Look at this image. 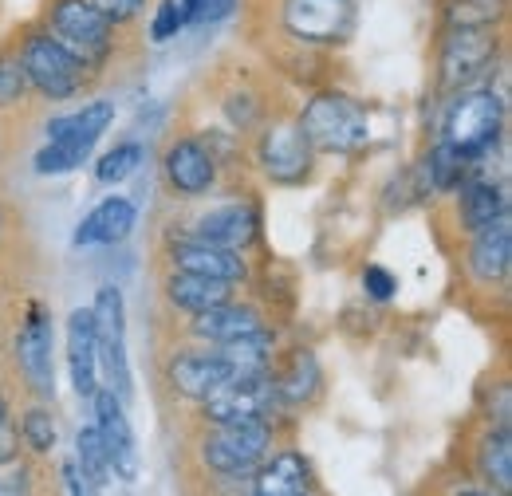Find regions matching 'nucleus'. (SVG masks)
Returning a JSON list of instances; mask_svg holds the SVG:
<instances>
[{
  "mask_svg": "<svg viewBox=\"0 0 512 496\" xmlns=\"http://www.w3.org/2000/svg\"><path fill=\"white\" fill-rule=\"evenodd\" d=\"M36 24L56 44H64L71 56H79L87 67H95L103 79L134 48L130 36H138V28L111 24L91 0H44Z\"/></svg>",
  "mask_w": 512,
  "mask_h": 496,
  "instance_id": "1",
  "label": "nucleus"
},
{
  "mask_svg": "<svg viewBox=\"0 0 512 496\" xmlns=\"http://www.w3.org/2000/svg\"><path fill=\"white\" fill-rule=\"evenodd\" d=\"M12 44H16V56L24 63V75L36 91V99H44V103L83 99L103 83V75L95 67H87L79 56H71L64 44H56L36 20L20 24L12 32Z\"/></svg>",
  "mask_w": 512,
  "mask_h": 496,
  "instance_id": "2",
  "label": "nucleus"
},
{
  "mask_svg": "<svg viewBox=\"0 0 512 496\" xmlns=\"http://www.w3.org/2000/svg\"><path fill=\"white\" fill-rule=\"evenodd\" d=\"M509 28H438L434 40V91L457 95L481 87L489 71L505 60Z\"/></svg>",
  "mask_w": 512,
  "mask_h": 496,
  "instance_id": "3",
  "label": "nucleus"
},
{
  "mask_svg": "<svg viewBox=\"0 0 512 496\" xmlns=\"http://www.w3.org/2000/svg\"><path fill=\"white\" fill-rule=\"evenodd\" d=\"M296 126L308 138V146L323 150V154H355L371 138L367 107L359 99L343 95V91H316L304 103Z\"/></svg>",
  "mask_w": 512,
  "mask_h": 496,
  "instance_id": "4",
  "label": "nucleus"
},
{
  "mask_svg": "<svg viewBox=\"0 0 512 496\" xmlns=\"http://www.w3.org/2000/svg\"><path fill=\"white\" fill-rule=\"evenodd\" d=\"M501 126H505V99L493 87H469L457 91L449 103L442 142L465 150L469 158H485L501 138Z\"/></svg>",
  "mask_w": 512,
  "mask_h": 496,
  "instance_id": "5",
  "label": "nucleus"
},
{
  "mask_svg": "<svg viewBox=\"0 0 512 496\" xmlns=\"http://www.w3.org/2000/svg\"><path fill=\"white\" fill-rule=\"evenodd\" d=\"M91 323H95V355L99 367L107 374L111 390L127 402L134 394L130 386V363H127V308H123V292L119 288H99L95 308H91Z\"/></svg>",
  "mask_w": 512,
  "mask_h": 496,
  "instance_id": "6",
  "label": "nucleus"
},
{
  "mask_svg": "<svg viewBox=\"0 0 512 496\" xmlns=\"http://www.w3.org/2000/svg\"><path fill=\"white\" fill-rule=\"evenodd\" d=\"M272 449V422H245V426H213L201 441V457L221 477L253 473Z\"/></svg>",
  "mask_w": 512,
  "mask_h": 496,
  "instance_id": "7",
  "label": "nucleus"
},
{
  "mask_svg": "<svg viewBox=\"0 0 512 496\" xmlns=\"http://www.w3.org/2000/svg\"><path fill=\"white\" fill-rule=\"evenodd\" d=\"M280 394L272 386V374L264 378H241L221 386L213 398L201 402V418L209 426H245V422H272L280 410Z\"/></svg>",
  "mask_w": 512,
  "mask_h": 496,
  "instance_id": "8",
  "label": "nucleus"
},
{
  "mask_svg": "<svg viewBox=\"0 0 512 496\" xmlns=\"http://www.w3.org/2000/svg\"><path fill=\"white\" fill-rule=\"evenodd\" d=\"M256 162L276 186H300L312 178L316 150L296 123H268L256 138Z\"/></svg>",
  "mask_w": 512,
  "mask_h": 496,
  "instance_id": "9",
  "label": "nucleus"
},
{
  "mask_svg": "<svg viewBox=\"0 0 512 496\" xmlns=\"http://www.w3.org/2000/svg\"><path fill=\"white\" fill-rule=\"evenodd\" d=\"M95 430L103 441V453H107V465L115 477L123 481H138V469H142V457H138V445H134V430L127 422V410H123V398L115 390H95Z\"/></svg>",
  "mask_w": 512,
  "mask_h": 496,
  "instance_id": "10",
  "label": "nucleus"
},
{
  "mask_svg": "<svg viewBox=\"0 0 512 496\" xmlns=\"http://www.w3.org/2000/svg\"><path fill=\"white\" fill-rule=\"evenodd\" d=\"M52 347H56V331L44 308H32L28 319L16 331V363L20 374L32 382V390L40 398L56 394V363H52Z\"/></svg>",
  "mask_w": 512,
  "mask_h": 496,
  "instance_id": "11",
  "label": "nucleus"
},
{
  "mask_svg": "<svg viewBox=\"0 0 512 496\" xmlns=\"http://www.w3.org/2000/svg\"><path fill=\"white\" fill-rule=\"evenodd\" d=\"M162 174L166 186L174 189L178 197H205L209 189L217 186V162L205 150V142L197 134L174 138L162 154Z\"/></svg>",
  "mask_w": 512,
  "mask_h": 496,
  "instance_id": "12",
  "label": "nucleus"
},
{
  "mask_svg": "<svg viewBox=\"0 0 512 496\" xmlns=\"http://www.w3.org/2000/svg\"><path fill=\"white\" fill-rule=\"evenodd\" d=\"M260 233V213L249 201H233V205H217L209 213H201L182 237L201 241V245L229 248V252H245Z\"/></svg>",
  "mask_w": 512,
  "mask_h": 496,
  "instance_id": "13",
  "label": "nucleus"
},
{
  "mask_svg": "<svg viewBox=\"0 0 512 496\" xmlns=\"http://www.w3.org/2000/svg\"><path fill=\"white\" fill-rule=\"evenodd\" d=\"M170 272H193V276H209V280H225V284H245L249 280V264L241 252L217 245H201L190 237H174L166 245Z\"/></svg>",
  "mask_w": 512,
  "mask_h": 496,
  "instance_id": "14",
  "label": "nucleus"
},
{
  "mask_svg": "<svg viewBox=\"0 0 512 496\" xmlns=\"http://www.w3.org/2000/svg\"><path fill=\"white\" fill-rule=\"evenodd\" d=\"M166 382L174 386V394H182L190 402H205L221 386L233 382V371H229V363L217 351H182V355L170 359Z\"/></svg>",
  "mask_w": 512,
  "mask_h": 496,
  "instance_id": "15",
  "label": "nucleus"
},
{
  "mask_svg": "<svg viewBox=\"0 0 512 496\" xmlns=\"http://www.w3.org/2000/svg\"><path fill=\"white\" fill-rule=\"evenodd\" d=\"M465 264L473 272L477 284L493 288V284H505L509 280V268H512V225L509 217L493 221L489 229L473 233L469 241V252H465Z\"/></svg>",
  "mask_w": 512,
  "mask_h": 496,
  "instance_id": "16",
  "label": "nucleus"
},
{
  "mask_svg": "<svg viewBox=\"0 0 512 496\" xmlns=\"http://www.w3.org/2000/svg\"><path fill=\"white\" fill-rule=\"evenodd\" d=\"M256 331H268L264 315L253 308V304H217L209 311H197L190 315V335L201 339V343H233V339H245V335H256Z\"/></svg>",
  "mask_w": 512,
  "mask_h": 496,
  "instance_id": "17",
  "label": "nucleus"
},
{
  "mask_svg": "<svg viewBox=\"0 0 512 496\" xmlns=\"http://www.w3.org/2000/svg\"><path fill=\"white\" fill-rule=\"evenodd\" d=\"M67 371L79 398H91L99 390V355H95V323L91 311H71L67 319Z\"/></svg>",
  "mask_w": 512,
  "mask_h": 496,
  "instance_id": "18",
  "label": "nucleus"
},
{
  "mask_svg": "<svg viewBox=\"0 0 512 496\" xmlns=\"http://www.w3.org/2000/svg\"><path fill=\"white\" fill-rule=\"evenodd\" d=\"M134 201L127 197H107V201H99L87 217H83V225L75 229V245H119V241H127L130 229H134Z\"/></svg>",
  "mask_w": 512,
  "mask_h": 496,
  "instance_id": "19",
  "label": "nucleus"
},
{
  "mask_svg": "<svg viewBox=\"0 0 512 496\" xmlns=\"http://www.w3.org/2000/svg\"><path fill=\"white\" fill-rule=\"evenodd\" d=\"M461 201H457V217H461V229L473 237L481 229H489L493 221L509 217V197H505V186L497 182H485V178H469L461 182Z\"/></svg>",
  "mask_w": 512,
  "mask_h": 496,
  "instance_id": "20",
  "label": "nucleus"
},
{
  "mask_svg": "<svg viewBox=\"0 0 512 496\" xmlns=\"http://www.w3.org/2000/svg\"><path fill=\"white\" fill-rule=\"evenodd\" d=\"M162 292H166L170 308L186 311V315H197V311H209L233 300V284L209 280V276H193V272H166Z\"/></svg>",
  "mask_w": 512,
  "mask_h": 496,
  "instance_id": "21",
  "label": "nucleus"
},
{
  "mask_svg": "<svg viewBox=\"0 0 512 496\" xmlns=\"http://www.w3.org/2000/svg\"><path fill=\"white\" fill-rule=\"evenodd\" d=\"M111 123H115V103L91 99V103H83L79 111L52 119V123H48V138H52V142H91V146H95Z\"/></svg>",
  "mask_w": 512,
  "mask_h": 496,
  "instance_id": "22",
  "label": "nucleus"
},
{
  "mask_svg": "<svg viewBox=\"0 0 512 496\" xmlns=\"http://www.w3.org/2000/svg\"><path fill=\"white\" fill-rule=\"evenodd\" d=\"M320 363H316V355L312 351H296V355H288V363L276 371L272 367V386H276V394H280V402H288V406H304V402H312L316 394H320Z\"/></svg>",
  "mask_w": 512,
  "mask_h": 496,
  "instance_id": "23",
  "label": "nucleus"
},
{
  "mask_svg": "<svg viewBox=\"0 0 512 496\" xmlns=\"http://www.w3.org/2000/svg\"><path fill=\"white\" fill-rule=\"evenodd\" d=\"M438 28H509V0H438Z\"/></svg>",
  "mask_w": 512,
  "mask_h": 496,
  "instance_id": "24",
  "label": "nucleus"
},
{
  "mask_svg": "<svg viewBox=\"0 0 512 496\" xmlns=\"http://www.w3.org/2000/svg\"><path fill=\"white\" fill-rule=\"evenodd\" d=\"M308 493V465L300 453H280L256 473V496H304Z\"/></svg>",
  "mask_w": 512,
  "mask_h": 496,
  "instance_id": "25",
  "label": "nucleus"
},
{
  "mask_svg": "<svg viewBox=\"0 0 512 496\" xmlns=\"http://www.w3.org/2000/svg\"><path fill=\"white\" fill-rule=\"evenodd\" d=\"M477 162H481V158H469L465 150H457V146H449V142H438V146L430 150V158H426V178H430V186L438 189V193H453L461 182L473 178Z\"/></svg>",
  "mask_w": 512,
  "mask_h": 496,
  "instance_id": "26",
  "label": "nucleus"
},
{
  "mask_svg": "<svg viewBox=\"0 0 512 496\" xmlns=\"http://www.w3.org/2000/svg\"><path fill=\"white\" fill-rule=\"evenodd\" d=\"M36 99V91H32V83H28V75H24V63L16 56V44L8 40L4 48H0V115L4 111H20V107H28Z\"/></svg>",
  "mask_w": 512,
  "mask_h": 496,
  "instance_id": "27",
  "label": "nucleus"
},
{
  "mask_svg": "<svg viewBox=\"0 0 512 496\" xmlns=\"http://www.w3.org/2000/svg\"><path fill=\"white\" fill-rule=\"evenodd\" d=\"M481 473L489 485H497L501 493L512 489V437L509 430H489L481 441Z\"/></svg>",
  "mask_w": 512,
  "mask_h": 496,
  "instance_id": "28",
  "label": "nucleus"
},
{
  "mask_svg": "<svg viewBox=\"0 0 512 496\" xmlns=\"http://www.w3.org/2000/svg\"><path fill=\"white\" fill-rule=\"evenodd\" d=\"M75 469L79 477L99 493L111 477V465H107V453H103V441H99V430L95 426H83L79 437H75Z\"/></svg>",
  "mask_w": 512,
  "mask_h": 496,
  "instance_id": "29",
  "label": "nucleus"
},
{
  "mask_svg": "<svg viewBox=\"0 0 512 496\" xmlns=\"http://www.w3.org/2000/svg\"><path fill=\"white\" fill-rule=\"evenodd\" d=\"M142 158H146V150L138 146V142H119L115 150H107L99 162H95V178L103 182V186H115V182H127L130 174L142 166Z\"/></svg>",
  "mask_w": 512,
  "mask_h": 496,
  "instance_id": "30",
  "label": "nucleus"
},
{
  "mask_svg": "<svg viewBox=\"0 0 512 496\" xmlns=\"http://www.w3.org/2000/svg\"><path fill=\"white\" fill-rule=\"evenodd\" d=\"M91 158V142H48L36 154V174H71Z\"/></svg>",
  "mask_w": 512,
  "mask_h": 496,
  "instance_id": "31",
  "label": "nucleus"
},
{
  "mask_svg": "<svg viewBox=\"0 0 512 496\" xmlns=\"http://www.w3.org/2000/svg\"><path fill=\"white\" fill-rule=\"evenodd\" d=\"M20 437H24V445H32L36 453H52V449H56V418H52V410H48V406L24 410V418H20Z\"/></svg>",
  "mask_w": 512,
  "mask_h": 496,
  "instance_id": "32",
  "label": "nucleus"
},
{
  "mask_svg": "<svg viewBox=\"0 0 512 496\" xmlns=\"http://www.w3.org/2000/svg\"><path fill=\"white\" fill-rule=\"evenodd\" d=\"M182 28H186V24H182V4H178V0H158V4H154V16H150V40H154V44H166V40H174Z\"/></svg>",
  "mask_w": 512,
  "mask_h": 496,
  "instance_id": "33",
  "label": "nucleus"
},
{
  "mask_svg": "<svg viewBox=\"0 0 512 496\" xmlns=\"http://www.w3.org/2000/svg\"><path fill=\"white\" fill-rule=\"evenodd\" d=\"M111 24H119V28H138V20H142V12H146V4L150 0H91Z\"/></svg>",
  "mask_w": 512,
  "mask_h": 496,
  "instance_id": "34",
  "label": "nucleus"
},
{
  "mask_svg": "<svg viewBox=\"0 0 512 496\" xmlns=\"http://www.w3.org/2000/svg\"><path fill=\"white\" fill-rule=\"evenodd\" d=\"M363 288H367V296H375V300H390L394 296V276L379 268V264H367V272H363Z\"/></svg>",
  "mask_w": 512,
  "mask_h": 496,
  "instance_id": "35",
  "label": "nucleus"
},
{
  "mask_svg": "<svg viewBox=\"0 0 512 496\" xmlns=\"http://www.w3.org/2000/svg\"><path fill=\"white\" fill-rule=\"evenodd\" d=\"M24 489H28L24 469H12V461H4L0 465V496H24Z\"/></svg>",
  "mask_w": 512,
  "mask_h": 496,
  "instance_id": "36",
  "label": "nucleus"
},
{
  "mask_svg": "<svg viewBox=\"0 0 512 496\" xmlns=\"http://www.w3.org/2000/svg\"><path fill=\"white\" fill-rule=\"evenodd\" d=\"M64 485H67V496H95V489L79 477V469H75V461L64 465Z\"/></svg>",
  "mask_w": 512,
  "mask_h": 496,
  "instance_id": "37",
  "label": "nucleus"
},
{
  "mask_svg": "<svg viewBox=\"0 0 512 496\" xmlns=\"http://www.w3.org/2000/svg\"><path fill=\"white\" fill-rule=\"evenodd\" d=\"M16 441H20V437L12 434V430H8V422H4V426H0V465L16 457Z\"/></svg>",
  "mask_w": 512,
  "mask_h": 496,
  "instance_id": "38",
  "label": "nucleus"
},
{
  "mask_svg": "<svg viewBox=\"0 0 512 496\" xmlns=\"http://www.w3.org/2000/svg\"><path fill=\"white\" fill-rule=\"evenodd\" d=\"M178 4H182V24H193V20H197V12H201V4H205V0H178Z\"/></svg>",
  "mask_w": 512,
  "mask_h": 496,
  "instance_id": "39",
  "label": "nucleus"
},
{
  "mask_svg": "<svg viewBox=\"0 0 512 496\" xmlns=\"http://www.w3.org/2000/svg\"><path fill=\"white\" fill-rule=\"evenodd\" d=\"M8 422V402H4V394H0V426Z\"/></svg>",
  "mask_w": 512,
  "mask_h": 496,
  "instance_id": "40",
  "label": "nucleus"
},
{
  "mask_svg": "<svg viewBox=\"0 0 512 496\" xmlns=\"http://www.w3.org/2000/svg\"><path fill=\"white\" fill-rule=\"evenodd\" d=\"M4 229H8V217H4V209H0V241H4Z\"/></svg>",
  "mask_w": 512,
  "mask_h": 496,
  "instance_id": "41",
  "label": "nucleus"
},
{
  "mask_svg": "<svg viewBox=\"0 0 512 496\" xmlns=\"http://www.w3.org/2000/svg\"><path fill=\"white\" fill-rule=\"evenodd\" d=\"M461 496H485V493H461Z\"/></svg>",
  "mask_w": 512,
  "mask_h": 496,
  "instance_id": "42",
  "label": "nucleus"
},
{
  "mask_svg": "<svg viewBox=\"0 0 512 496\" xmlns=\"http://www.w3.org/2000/svg\"><path fill=\"white\" fill-rule=\"evenodd\" d=\"M0 154H4V138H0Z\"/></svg>",
  "mask_w": 512,
  "mask_h": 496,
  "instance_id": "43",
  "label": "nucleus"
}]
</instances>
